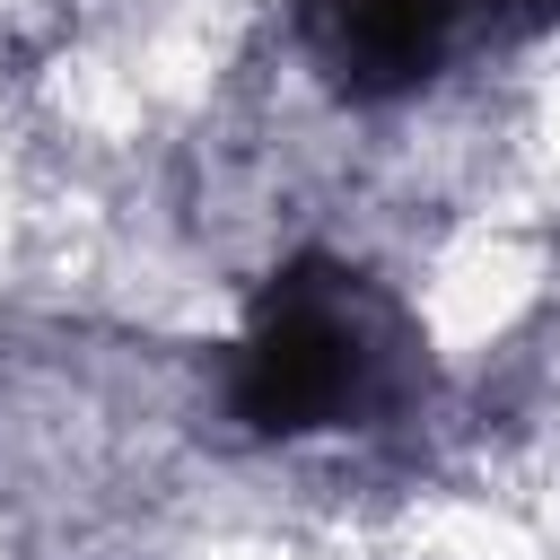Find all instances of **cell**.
Listing matches in <instances>:
<instances>
[{
  "mask_svg": "<svg viewBox=\"0 0 560 560\" xmlns=\"http://www.w3.org/2000/svg\"><path fill=\"white\" fill-rule=\"evenodd\" d=\"M394 376V332L376 289L350 262L298 254L289 271L262 280L236 368H228V402L254 438H315V429H350L359 411L385 402Z\"/></svg>",
  "mask_w": 560,
  "mask_h": 560,
  "instance_id": "1",
  "label": "cell"
},
{
  "mask_svg": "<svg viewBox=\"0 0 560 560\" xmlns=\"http://www.w3.org/2000/svg\"><path fill=\"white\" fill-rule=\"evenodd\" d=\"M464 35L455 0H306V44L324 61V79L359 105L411 96L420 79L446 70Z\"/></svg>",
  "mask_w": 560,
  "mask_h": 560,
  "instance_id": "2",
  "label": "cell"
}]
</instances>
